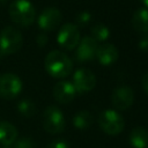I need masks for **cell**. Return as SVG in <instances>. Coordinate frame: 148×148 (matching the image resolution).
I'll use <instances>...</instances> for the list:
<instances>
[{"label":"cell","mask_w":148,"mask_h":148,"mask_svg":"<svg viewBox=\"0 0 148 148\" xmlns=\"http://www.w3.org/2000/svg\"><path fill=\"white\" fill-rule=\"evenodd\" d=\"M75 21H76V24L79 27H86L90 21H91V14L87 10H82V12H79L76 14V17H75Z\"/></svg>","instance_id":"ffe728a7"},{"label":"cell","mask_w":148,"mask_h":148,"mask_svg":"<svg viewBox=\"0 0 148 148\" xmlns=\"http://www.w3.org/2000/svg\"><path fill=\"white\" fill-rule=\"evenodd\" d=\"M47 39H49V38H47V35H46L45 32H40V34L36 37V42H37L38 46H40V47H43V46L46 45Z\"/></svg>","instance_id":"603a6c76"},{"label":"cell","mask_w":148,"mask_h":148,"mask_svg":"<svg viewBox=\"0 0 148 148\" xmlns=\"http://www.w3.org/2000/svg\"><path fill=\"white\" fill-rule=\"evenodd\" d=\"M128 140L133 148H148V131L143 127H134Z\"/></svg>","instance_id":"2e32d148"},{"label":"cell","mask_w":148,"mask_h":148,"mask_svg":"<svg viewBox=\"0 0 148 148\" xmlns=\"http://www.w3.org/2000/svg\"><path fill=\"white\" fill-rule=\"evenodd\" d=\"M10 148H35V143L29 138H21L18 140H15Z\"/></svg>","instance_id":"44dd1931"},{"label":"cell","mask_w":148,"mask_h":148,"mask_svg":"<svg viewBox=\"0 0 148 148\" xmlns=\"http://www.w3.org/2000/svg\"><path fill=\"white\" fill-rule=\"evenodd\" d=\"M141 84H142V89H143V90H145V92L148 95V72H147V73H145V75L142 76Z\"/></svg>","instance_id":"d4e9b609"},{"label":"cell","mask_w":148,"mask_h":148,"mask_svg":"<svg viewBox=\"0 0 148 148\" xmlns=\"http://www.w3.org/2000/svg\"><path fill=\"white\" fill-rule=\"evenodd\" d=\"M45 148H69V147L65 140H54L50 142Z\"/></svg>","instance_id":"7402d4cb"},{"label":"cell","mask_w":148,"mask_h":148,"mask_svg":"<svg viewBox=\"0 0 148 148\" xmlns=\"http://www.w3.org/2000/svg\"><path fill=\"white\" fill-rule=\"evenodd\" d=\"M76 90L72 82L69 81H59L53 87V97L57 102L61 104H67L72 102L75 97Z\"/></svg>","instance_id":"7c38bea8"},{"label":"cell","mask_w":148,"mask_h":148,"mask_svg":"<svg viewBox=\"0 0 148 148\" xmlns=\"http://www.w3.org/2000/svg\"><path fill=\"white\" fill-rule=\"evenodd\" d=\"M1 148H10V147H1Z\"/></svg>","instance_id":"83f0119b"},{"label":"cell","mask_w":148,"mask_h":148,"mask_svg":"<svg viewBox=\"0 0 148 148\" xmlns=\"http://www.w3.org/2000/svg\"><path fill=\"white\" fill-rule=\"evenodd\" d=\"M139 47L142 51H148V32L143 35V37L141 38L140 43H139Z\"/></svg>","instance_id":"cb8c5ba5"},{"label":"cell","mask_w":148,"mask_h":148,"mask_svg":"<svg viewBox=\"0 0 148 148\" xmlns=\"http://www.w3.org/2000/svg\"><path fill=\"white\" fill-rule=\"evenodd\" d=\"M132 25L135 31L139 34H147L148 32V9L139 8L134 12L132 16Z\"/></svg>","instance_id":"9a60e30c"},{"label":"cell","mask_w":148,"mask_h":148,"mask_svg":"<svg viewBox=\"0 0 148 148\" xmlns=\"http://www.w3.org/2000/svg\"><path fill=\"white\" fill-rule=\"evenodd\" d=\"M17 138V128L9 121L0 120V146L9 147Z\"/></svg>","instance_id":"5bb4252c"},{"label":"cell","mask_w":148,"mask_h":148,"mask_svg":"<svg viewBox=\"0 0 148 148\" xmlns=\"http://www.w3.org/2000/svg\"><path fill=\"white\" fill-rule=\"evenodd\" d=\"M81 39L80 31L77 25L73 23H65L59 29V32L57 35V42L58 44L65 49V50H73L77 46L79 42Z\"/></svg>","instance_id":"52a82bcc"},{"label":"cell","mask_w":148,"mask_h":148,"mask_svg":"<svg viewBox=\"0 0 148 148\" xmlns=\"http://www.w3.org/2000/svg\"><path fill=\"white\" fill-rule=\"evenodd\" d=\"M91 37L97 43L106 42L110 37V29L103 23H96L91 27Z\"/></svg>","instance_id":"ac0fdd59"},{"label":"cell","mask_w":148,"mask_h":148,"mask_svg":"<svg viewBox=\"0 0 148 148\" xmlns=\"http://www.w3.org/2000/svg\"><path fill=\"white\" fill-rule=\"evenodd\" d=\"M73 125L79 130H87L92 124V116L87 110H81L73 117Z\"/></svg>","instance_id":"e0dca14e"},{"label":"cell","mask_w":148,"mask_h":148,"mask_svg":"<svg viewBox=\"0 0 148 148\" xmlns=\"http://www.w3.org/2000/svg\"><path fill=\"white\" fill-rule=\"evenodd\" d=\"M61 20H62L61 12L58 8L49 7V8H45L38 15L37 23L40 30H43L44 32H47V31L54 30L60 24Z\"/></svg>","instance_id":"9c48e42d"},{"label":"cell","mask_w":148,"mask_h":148,"mask_svg":"<svg viewBox=\"0 0 148 148\" xmlns=\"http://www.w3.org/2000/svg\"><path fill=\"white\" fill-rule=\"evenodd\" d=\"M44 66L46 72L56 79L67 77L73 69V62L67 54L61 51L53 50L45 57Z\"/></svg>","instance_id":"6da1fadb"},{"label":"cell","mask_w":148,"mask_h":148,"mask_svg":"<svg viewBox=\"0 0 148 148\" xmlns=\"http://www.w3.org/2000/svg\"><path fill=\"white\" fill-rule=\"evenodd\" d=\"M97 47H98V43L91 36H84L82 39H80L77 44V49L75 52L76 61L84 62L91 60L96 54Z\"/></svg>","instance_id":"8fae6325"},{"label":"cell","mask_w":148,"mask_h":148,"mask_svg":"<svg viewBox=\"0 0 148 148\" xmlns=\"http://www.w3.org/2000/svg\"><path fill=\"white\" fill-rule=\"evenodd\" d=\"M23 88L21 79L13 73H3L0 75V98L14 99L16 98Z\"/></svg>","instance_id":"8992f818"},{"label":"cell","mask_w":148,"mask_h":148,"mask_svg":"<svg viewBox=\"0 0 148 148\" xmlns=\"http://www.w3.org/2000/svg\"><path fill=\"white\" fill-rule=\"evenodd\" d=\"M17 111L22 117L30 118V117H34L36 114L37 109H36V105L32 101L24 98L17 103Z\"/></svg>","instance_id":"d6986e66"},{"label":"cell","mask_w":148,"mask_h":148,"mask_svg":"<svg viewBox=\"0 0 148 148\" xmlns=\"http://www.w3.org/2000/svg\"><path fill=\"white\" fill-rule=\"evenodd\" d=\"M10 20L20 27H29L34 23L36 10L29 0H14L9 5Z\"/></svg>","instance_id":"7a4b0ae2"},{"label":"cell","mask_w":148,"mask_h":148,"mask_svg":"<svg viewBox=\"0 0 148 148\" xmlns=\"http://www.w3.org/2000/svg\"><path fill=\"white\" fill-rule=\"evenodd\" d=\"M8 2V0H0V7H2V6H5L6 3Z\"/></svg>","instance_id":"484cf974"},{"label":"cell","mask_w":148,"mask_h":148,"mask_svg":"<svg viewBox=\"0 0 148 148\" xmlns=\"http://www.w3.org/2000/svg\"><path fill=\"white\" fill-rule=\"evenodd\" d=\"M1 56H2V54H1V53H0V58H1Z\"/></svg>","instance_id":"f1b7e54d"},{"label":"cell","mask_w":148,"mask_h":148,"mask_svg":"<svg viewBox=\"0 0 148 148\" xmlns=\"http://www.w3.org/2000/svg\"><path fill=\"white\" fill-rule=\"evenodd\" d=\"M99 127L109 135H117L123 132L125 120L121 114L116 110H104L98 116Z\"/></svg>","instance_id":"5b68a950"},{"label":"cell","mask_w":148,"mask_h":148,"mask_svg":"<svg viewBox=\"0 0 148 148\" xmlns=\"http://www.w3.org/2000/svg\"><path fill=\"white\" fill-rule=\"evenodd\" d=\"M72 83L76 92H88L94 89L96 84V76L88 68H79L74 72Z\"/></svg>","instance_id":"ba28073f"},{"label":"cell","mask_w":148,"mask_h":148,"mask_svg":"<svg viewBox=\"0 0 148 148\" xmlns=\"http://www.w3.org/2000/svg\"><path fill=\"white\" fill-rule=\"evenodd\" d=\"M141 2H142L146 7H148V0H141Z\"/></svg>","instance_id":"4316f807"},{"label":"cell","mask_w":148,"mask_h":148,"mask_svg":"<svg viewBox=\"0 0 148 148\" xmlns=\"http://www.w3.org/2000/svg\"><path fill=\"white\" fill-rule=\"evenodd\" d=\"M23 45L22 34L14 27H5L0 32V53L9 56L16 53Z\"/></svg>","instance_id":"3957f363"},{"label":"cell","mask_w":148,"mask_h":148,"mask_svg":"<svg viewBox=\"0 0 148 148\" xmlns=\"http://www.w3.org/2000/svg\"><path fill=\"white\" fill-rule=\"evenodd\" d=\"M42 125L43 128L50 134H58L62 132L66 126V120L62 111L54 105L47 106L43 112Z\"/></svg>","instance_id":"277c9868"},{"label":"cell","mask_w":148,"mask_h":148,"mask_svg":"<svg viewBox=\"0 0 148 148\" xmlns=\"http://www.w3.org/2000/svg\"><path fill=\"white\" fill-rule=\"evenodd\" d=\"M134 101V92L128 86H119L113 89L111 102L117 110H126L132 106Z\"/></svg>","instance_id":"30bf717a"},{"label":"cell","mask_w":148,"mask_h":148,"mask_svg":"<svg viewBox=\"0 0 148 148\" xmlns=\"http://www.w3.org/2000/svg\"><path fill=\"white\" fill-rule=\"evenodd\" d=\"M118 56L119 53H118L117 47L110 43H104L102 45H98L96 50V54H95L98 62L104 66H109L113 64L118 59Z\"/></svg>","instance_id":"4fadbf2b"}]
</instances>
